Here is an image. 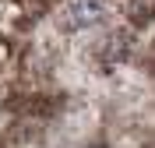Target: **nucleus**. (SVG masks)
Wrapping results in <instances>:
<instances>
[{"label": "nucleus", "instance_id": "nucleus-1", "mask_svg": "<svg viewBox=\"0 0 155 148\" xmlns=\"http://www.w3.org/2000/svg\"><path fill=\"white\" fill-rule=\"evenodd\" d=\"M95 18H102V4H99V0H74V4H71V25L85 28V25H92Z\"/></svg>", "mask_w": 155, "mask_h": 148}, {"label": "nucleus", "instance_id": "nucleus-2", "mask_svg": "<svg viewBox=\"0 0 155 148\" xmlns=\"http://www.w3.org/2000/svg\"><path fill=\"white\" fill-rule=\"evenodd\" d=\"M152 18V0H137L134 4V25H148Z\"/></svg>", "mask_w": 155, "mask_h": 148}, {"label": "nucleus", "instance_id": "nucleus-3", "mask_svg": "<svg viewBox=\"0 0 155 148\" xmlns=\"http://www.w3.org/2000/svg\"><path fill=\"white\" fill-rule=\"evenodd\" d=\"M88 148H109V145H88Z\"/></svg>", "mask_w": 155, "mask_h": 148}]
</instances>
